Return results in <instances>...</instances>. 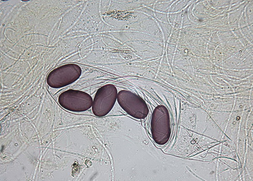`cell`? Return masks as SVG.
Returning <instances> with one entry per match:
<instances>
[{
  "label": "cell",
  "instance_id": "277c9868",
  "mask_svg": "<svg viewBox=\"0 0 253 181\" xmlns=\"http://www.w3.org/2000/svg\"><path fill=\"white\" fill-rule=\"evenodd\" d=\"M117 99L122 108L129 116L142 119L148 115L149 110L144 100L129 90H121Z\"/></svg>",
  "mask_w": 253,
  "mask_h": 181
},
{
  "label": "cell",
  "instance_id": "5b68a950",
  "mask_svg": "<svg viewBox=\"0 0 253 181\" xmlns=\"http://www.w3.org/2000/svg\"><path fill=\"white\" fill-rule=\"evenodd\" d=\"M152 127L156 142L160 144L166 143L170 136V123L169 112L165 106H159L154 110Z\"/></svg>",
  "mask_w": 253,
  "mask_h": 181
},
{
  "label": "cell",
  "instance_id": "6da1fadb",
  "mask_svg": "<svg viewBox=\"0 0 253 181\" xmlns=\"http://www.w3.org/2000/svg\"><path fill=\"white\" fill-rule=\"evenodd\" d=\"M82 74L81 67L78 65L67 64L51 71L47 76V83L52 88H61L76 82Z\"/></svg>",
  "mask_w": 253,
  "mask_h": 181
},
{
  "label": "cell",
  "instance_id": "3957f363",
  "mask_svg": "<svg viewBox=\"0 0 253 181\" xmlns=\"http://www.w3.org/2000/svg\"><path fill=\"white\" fill-rule=\"evenodd\" d=\"M58 101L64 109L80 112L89 109L93 105V99L90 95L81 90H68L59 95Z\"/></svg>",
  "mask_w": 253,
  "mask_h": 181
},
{
  "label": "cell",
  "instance_id": "7a4b0ae2",
  "mask_svg": "<svg viewBox=\"0 0 253 181\" xmlns=\"http://www.w3.org/2000/svg\"><path fill=\"white\" fill-rule=\"evenodd\" d=\"M118 94L117 88L113 85L108 84L100 88L92 105L94 115L98 117L107 116L116 104Z\"/></svg>",
  "mask_w": 253,
  "mask_h": 181
}]
</instances>
